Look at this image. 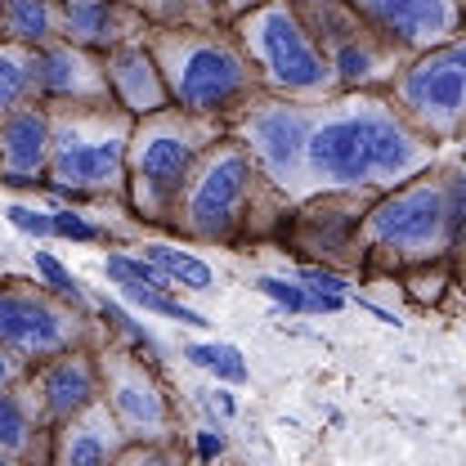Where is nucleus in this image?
Returning <instances> with one entry per match:
<instances>
[{
  "label": "nucleus",
  "mask_w": 466,
  "mask_h": 466,
  "mask_svg": "<svg viewBox=\"0 0 466 466\" xmlns=\"http://www.w3.org/2000/svg\"><path fill=\"white\" fill-rule=\"evenodd\" d=\"M444 157L435 139H426L408 121L386 90H341L319 104L305 171L309 193L323 188H354V193H386L412 175L431 171Z\"/></svg>",
  "instance_id": "nucleus-1"
},
{
  "label": "nucleus",
  "mask_w": 466,
  "mask_h": 466,
  "mask_svg": "<svg viewBox=\"0 0 466 466\" xmlns=\"http://www.w3.org/2000/svg\"><path fill=\"white\" fill-rule=\"evenodd\" d=\"M291 207L296 202L260 171L247 144L238 135H220L179 193L167 233L202 247H260L279 242Z\"/></svg>",
  "instance_id": "nucleus-2"
},
{
  "label": "nucleus",
  "mask_w": 466,
  "mask_h": 466,
  "mask_svg": "<svg viewBox=\"0 0 466 466\" xmlns=\"http://www.w3.org/2000/svg\"><path fill=\"white\" fill-rule=\"evenodd\" d=\"M453 242H458V225L449 207V184L435 162L431 171L372 198L354 242V274L404 279L412 269L444 265L453 256Z\"/></svg>",
  "instance_id": "nucleus-3"
},
{
  "label": "nucleus",
  "mask_w": 466,
  "mask_h": 466,
  "mask_svg": "<svg viewBox=\"0 0 466 466\" xmlns=\"http://www.w3.org/2000/svg\"><path fill=\"white\" fill-rule=\"evenodd\" d=\"M229 135L225 116L188 113L179 104H167L148 116H135L130 135V162H126V207L135 220L153 229H171V216L179 207V193L198 171L202 153Z\"/></svg>",
  "instance_id": "nucleus-4"
},
{
  "label": "nucleus",
  "mask_w": 466,
  "mask_h": 466,
  "mask_svg": "<svg viewBox=\"0 0 466 466\" xmlns=\"http://www.w3.org/2000/svg\"><path fill=\"white\" fill-rule=\"evenodd\" d=\"M144 41L167 76L171 104L188 113L229 121L251 95H260V76L233 27H148Z\"/></svg>",
  "instance_id": "nucleus-5"
},
{
  "label": "nucleus",
  "mask_w": 466,
  "mask_h": 466,
  "mask_svg": "<svg viewBox=\"0 0 466 466\" xmlns=\"http://www.w3.org/2000/svg\"><path fill=\"white\" fill-rule=\"evenodd\" d=\"M55 144L46 188L72 202H126L135 116L121 104H50Z\"/></svg>",
  "instance_id": "nucleus-6"
},
{
  "label": "nucleus",
  "mask_w": 466,
  "mask_h": 466,
  "mask_svg": "<svg viewBox=\"0 0 466 466\" xmlns=\"http://www.w3.org/2000/svg\"><path fill=\"white\" fill-rule=\"evenodd\" d=\"M229 27L260 76V90L300 104H328L332 95H341L337 72L319 50L309 23L300 18L296 0H260L256 9L238 14Z\"/></svg>",
  "instance_id": "nucleus-7"
},
{
  "label": "nucleus",
  "mask_w": 466,
  "mask_h": 466,
  "mask_svg": "<svg viewBox=\"0 0 466 466\" xmlns=\"http://www.w3.org/2000/svg\"><path fill=\"white\" fill-rule=\"evenodd\" d=\"M108 337L113 328L99 309H81L46 283L0 279V346L18 350L27 363H41L58 350L104 346Z\"/></svg>",
  "instance_id": "nucleus-8"
},
{
  "label": "nucleus",
  "mask_w": 466,
  "mask_h": 466,
  "mask_svg": "<svg viewBox=\"0 0 466 466\" xmlns=\"http://www.w3.org/2000/svg\"><path fill=\"white\" fill-rule=\"evenodd\" d=\"M386 95L426 139L453 148L466 130V32L412 55Z\"/></svg>",
  "instance_id": "nucleus-9"
},
{
  "label": "nucleus",
  "mask_w": 466,
  "mask_h": 466,
  "mask_svg": "<svg viewBox=\"0 0 466 466\" xmlns=\"http://www.w3.org/2000/svg\"><path fill=\"white\" fill-rule=\"evenodd\" d=\"M296 5L319 50L332 63L341 90H390L400 67L412 58L381 27H372L350 0H296Z\"/></svg>",
  "instance_id": "nucleus-10"
},
{
  "label": "nucleus",
  "mask_w": 466,
  "mask_h": 466,
  "mask_svg": "<svg viewBox=\"0 0 466 466\" xmlns=\"http://www.w3.org/2000/svg\"><path fill=\"white\" fill-rule=\"evenodd\" d=\"M99 368H104V400L116 412L121 431L130 435V444L179 440L184 435L179 404H175L157 359L153 354L144 359V346H126V341H116L113 332L99 346Z\"/></svg>",
  "instance_id": "nucleus-11"
},
{
  "label": "nucleus",
  "mask_w": 466,
  "mask_h": 466,
  "mask_svg": "<svg viewBox=\"0 0 466 466\" xmlns=\"http://www.w3.org/2000/svg\"><path fill=\"white\" fill-rule=\"evenodd\" d=\"M314 113H319V104H300V99H283V95L260 90L229 116V135H238L247 144V153L260 162V171L269 175L291 202L309 198L305 144H309Z\"/></svg>",
  "instance_id": "nucleus-12"
},
{
  "label": "nucleus",
  "mask_w": 466,
  "mask_h": 466,
  "mask_svg": "<svg viewBox=\"0 0 466 466\" xmlns=\"http://www.w3.org/2000/svg\"><path fill=\"white\" fill-rule=\"evenodd\" d=\"M372 198L377 193H354V188H323V193L300 198L279 233V247H288L305 265L354 274V242H359V225Z\"/></svg>",
  "instance_id": "nucleus-13"
},
{
  "label": "nucleus",
  "mask_w": 466,
  "mask_h": 466,
  "mask_svg": "<svg viewBox=\"0 0 466 466\" xmlns=\"http://www.w3.org/2000/svg\"><path fill=\"white\" fill-rule=\"evenodd\" d=\"M372 27H381L408 55H421L466 32L462 0H350Z\"/></svg>",
  "instance_id": "nucleus-14"
},
{
  "label": "nucleus",
  "mask_w": 466,
  "mask_h": 466,
  "mask_svg": "<svg viewBox=\"0 0 466 466\" xmlns=\"http://www.w3.org/2000/svg\"><path fill=\"white\" fill-rule=\"evenodd\" d=\"M36 400L46 408L50 426L67 421L72 412H81L86 404H95L104 395V368H99V346H76V350H58L50 359L32 363L27 372Z\"/></svg>",
  "instance_id": "nucleus-15"
},
{
  "label": "nucleus",
  "mask_w": 466,
  "mask_h": 466,
  "mask_svg": "<svg viewBox=\"0 0 466 466\" xmlns=\"http://www.w3.org/2000/svg\"><path fill=\"white\" fill-rule=\"evenodd\" d=\"M36 90L41 104H113L104 55L76 41L36 46Z\"/></svg>",
  "instance_id": "nucleus-16"
},
{
  "label": "nucleus",
  "mask_w": 466,
  "mask_h": 466,
  "mask_svg": "<svg viewBox=\"0 0 466 466\" xmlns=\"http://www.w3.org/2000/svg\"><path fill=\"white\" fill-rule=\"evenodd\" d=\"M50 144H55L50 104L32 99L9 116H0V184L5 188H46Z\"/></svg>",
  "instance_id": "nucleus-17"
},
{
  "label": "nucleus",
  "mask_w": 466,
  "mask_h": 466,
  "mask_svg": "<svg viewBox=\"0 0 466 466\" xmlns=\"http://www.w3.org/2000/svg\"><path fill=\"white\" fill-rule=\"evenodd\" d=\"M55 426L36 400L32 381L0 386V466H50Z\"/></svg>",
  "instance_id": "nucleus-18"
},
{
  "label": "nucleus",
  "mask_w": 466,
  "mask_h": 466,
  "mask_svg": "<svg viewBox=\"0 0 466 466\" xmlns=\"http://www.w3.org/2000/svg\"><path fill=\"white\" fill-rule=\"evenodd\" d=\"M126 444H130V435L121 431L116 412L99 395L95 404H86L81 412H72L67 421L55 426V458H50V466H116Z\"/></svg>",
  "instance_id": "nucleus-19"
},
{
  "label": "nucleus",
  "mask_w": 466,
  "mask_h": 466,
  "mask_svg": "<svg viewBox=\"0 0 466 466\" xmlns=\"http://www.w3.org/2000/svg\"><path fill=\"white\" fill-rule=\"evenodd\" d=\"M148 27V14L130 0H63V41H76L99 55L126 41H144Z\"/></svg>",
  "instance_id": "nucleus-20"
},
{
  "label": "nucleus",
  "mask_w": 466,
  "mask_h": 466,
  "mask_svg": "<svg viewBox=\"0 0 466 466\" xmlns=\"http://www.w3.org/2000/svg\"><path fill=\"white\" fill-rule=\"evenodd\" d=\"M108 67V86H113V99L126 108L130 116H148L157 108L171 104V90H167V76L157 67V58L148 50V41H126L104 55Z\"/></svg>",
  "instance_id": "nucleus-21"
},
{
  "label": "nucleus",
  "mask_w": 466,
  "mask_h": 466,
  "mask_svg": "<svg viewBox=\"0 0 466 466\" xmlns=\"http://www.w3.org/2000/svg\"><path fill=\"white\" fill-rule=\"evenodd\" d=\"M0 41L32 50L63 41V0H0Z\"/></svg>",
  "instance_id": "nucleus-22"
},
{
  "label": "nucleus",
  "mask_w": 466,
  "mask_h": 466,
  "mask_svg": "<svg viewBox=\"0 0 466 466\" xmlns=\"http://www.w3.org/2000/svg\"><path fill=\"white\" fill-rule=\"evenodd\" d=\"M41 99L36 90V50L18 41H0V116Z\"/></svg>",
  "instance_id": "nucleus-23"
},
{
  "label": "nucleus",
  "mask_w": 466,
  "mask_h": 466,
  "mask_svg": "<svg viewBox=\"0 0 466 466\" xmlns=\"http://www.w3.org/2000/svg\"><path fill=\"white\" fill-rule=\"evenodd\" d=\"M148 14L153 27H229L220 0H130Z\"/></svg>",
  "instance_id": "nucleus-24"
},
{
  "label": "nucleus",
  "mask_w": 466,
  "mask_h": 466,
  "mask_svg": "<svg viewBox=\"0 0 466 466\" xmlns=\"http://www.w3.org/2000/svg\"><path fill=\"white\" fill-rule=\"evenodd\" d=\"M144 256H148V260H153L179 291H211L216 288V269H211L207 260L188 256V251H175V247H162V242H148Z\"/></svg>",
  "instance_id": "nucleus-25"
},
{
  "label": "nucleus",
  "mask_w": 466,
  "mask_h": 466,
  "mask_svg": "<svg viewBox=\"0 0 466 466\" xmlns=\"http://www.w3.org/2000/svg\"><path fill=\"white\" fill-rule=\"evenodd\" d=\"M116 288H121V296H126L130 305H139V309H148V314L175 319V323H184V328H207V319H202L198 309H188L184 300H175V291L148 288V283H116Z\"/></svg>",
  "instance_id": "nucleus-26"
},
{
  "label": "nucleus",
  "mask_w": 466,
  "mask_h": 466,
  "mask_svg": "<svg viewBox=\"0 0 466 466\" xmlns=\"http://www.w3.org/2000/svg\"><path fill=\"white\" fill-rule=\"evenodd\" d=\"M198 368H207V372H216V377H225V381H247V363H242V354L233 346H188L184 350Z\"/></svg>",
  "instance_id": "nucleus-27"
},
{
  "label": "nucleus",
  "mask_w": 466,
  "mask_h": 466,
  "mask_svg": "<svg viewBox=\"0 0 466 466\" xmlns=\"http://www.w3.org/2000/svg\"><path fill=\"white\" fill-rule=\"evenodd\" d=\"M36 274H41V283L55 288L63 300H72V305H81V309H99V305H90V296H86V288H81V279H72L50 251H36Z\"/></svg>",
  "instance_id": "nucleus-28"
},
{
  "label": "nucleus",
  "mask_w": 466,
  "mask_h": 466,
  "mask_svg": "<svg viewBox=\"0 0 466 466\" xmlns=\"http://www.w3.org/2000/svg\"><path fill=\"white\" fill-rule=\"evenodd\" d=\"M440 171H444V184H449L453 225H458V238H462V233H466V153H458V148H444Z\"/></svg>",
  "instance_id": "nucleus-29"
},
{
  "label": "nucleus",
  "mask_w": 466,
  "mask_h": 466,
  "mask_svg": "<svg viewBox=\"0 0 466 466\" xmlns=\"http://www.w3.org/2000/svg\"><path fill=\"white\" fill-rule=\"evenodd\" d=\"M256 288L265 291V296H274V300H283L288 309H337V296H314V291L300 288V283H283V279H260Z\"/></svg>",
  "instance_id": "nucleus-30"
},
{
  "label": "nucleus",
  "mask_w": 466,
  "mask_h": 466,
  "mask_svg": "<svg viewBox=\"0 0 466 466\" xmlns=\"http://www.w3.org/2000/svg\"><path fill=\"white\" fill-rule=\"evenodd\" d=\"M5 216H9V225H18V229H27V233H41V238H50V233H55V216H46V211H32V207H9Z\"/></svg>",
  "instance_id": "nucleus-31"
},
{
  "label": "nucleus",
  "mask_w": 466,
  "mask_h": 466,
  "mask_svg": "<svg viewBox=\"0 0 466 466\" xmlns=\"http://www.w3.org/2000/svg\"><path fill=\"white\" fill-rule=\"evenodd\" d=\"M50 216H55V233H63V238H81V242H99V238H104L95 225H86V220L72 216V211H50Z\"/></svg>",
  "instance_id": "nucleus-32"
},
{
  "label": "nucleus",
  "mask_w": 466,
  "mask_h": 466,
  "mask_svg": "<svg viewBox=\"0 0 466 466\" xmlns=\"http://www.w3.org/2000/svg\"><path fill=\"white\" fill-rule=\"evenodd\" d=\"M27 372H32V363H27L18 350L0 346V386H14V381H23Z\"/></svg>",
  "instance_id": "nucleus-33"
},
{
  "label": "nucleus",
  "mask_w": 466,
  "mask_h": 466,
  "mask_svg": "<svg viewBox=\"0 0 466 466\" xmlns=\"http://www.w3.org/2000/svg\"><path fill=\"white\" fill-rule=\"evenodd\" d=\"M449 260H453V288L466 291V233L453 242V256H449Z\"/></svg>",
  "instance_id": "nucleus-34"
},
{
  "label": "nucleus",
  "mask_w": 466,
  "mask_h": 466,
  "mask_svg": "<svg viewBox=\"0 0 466 466\" xmlns=\"http://www.w3.org/2000/svg\"><path fill=\"white\" fill-rule=\"evenodd\" d=\"M220 5H225V14H229V23H233L238 14H247V9H256L260 0H220Z\"/></svg>",
  "instance_id": "nucleus-35"
},
{
  "label": "nucleus",
  "mask_w": 466,
  "mask_h": 466,
  "mask_svg": "<svg viewBox=\"0 0 466 466\" xmlns=\"http://www.w3.org/2000/svg\"><path fill=\"white\" fill-rule=\"evenodd\" d=\"M453 148H458V153H466V130H462V139H458V144H453Z\"/></svg>",
  "instance_id": "nucleus-36"
},
{
  "label": "nucleus",
  "mask_w": 466,
  "mask_h": 466,
  "mask_svg": "<svg viewBox=\"0 0 466 466\" xmlns=\"http://www.w3.org/2000/svg\"><path fill=\"white\" fill-rule=\"evenodd\" d=\"M462 23H466V0H462Z\"/></svg>",
  "instance_id": "nucleus-37"
}]
</instances>
